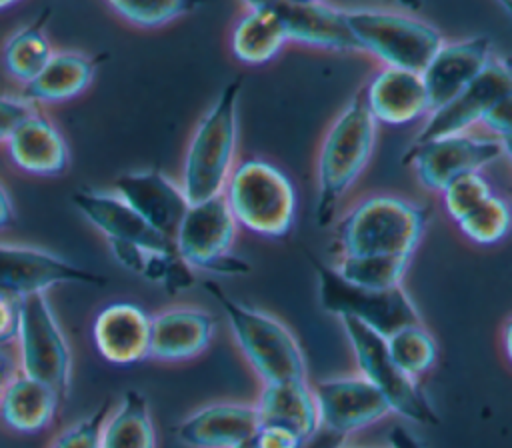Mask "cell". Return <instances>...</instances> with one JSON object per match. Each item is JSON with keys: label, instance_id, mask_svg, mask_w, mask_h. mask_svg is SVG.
<instances>
[{"label": "cell", "instance_id": "cell-1", "mask_svg": "<svg viewBox=\"0 0 512 448\" xmlns=\"http://www.w3.org/2000/svg\"><path fill=\"white\" fill-rule=\"evenodd\" d=\"M378 124L372 118L362 88L340 110L326 130L316 158V220L320 226L332 222L342 198L366 170Z\"/></svg>", "mask_w": 512, "mask_h": 448}, {"label": "cell", "instance_id": "cell-2", "mask_svg": "<svg viewBox=\"0 0 512 448\" xmlns=\"http://www.w3.org/2000/svg\"><path fill=\"white\" fill-rule=\"evenodd\" d=\"M430 218L428 206L396 194H372L356 202L336 224L342 256L410 258Z\"/></svg>", "mask_w": 512, "mask_h": 448}, {"label": "cell", "instance_id": "cell-3", "mask_svg": "<svg viewBox=\"0 0 512 448\" xmlns=\"http://www.w3.org/2000/svg\"><path fill=\"white\" fill-rule=\"evenodd\" d=\"M242 78L230 80L198 120L182 160L180 186L190 204L220 196L236 166Z\"/></svg>", "mask_w": 512, "mask_h": 448}, {"label": "cell", "instance_id": "cell-4", "mask_svg": "<svg viewBox=\"0 0 512 448\" xmlns=\"http://www.w3.org/2000/svg\"><path fill=\"white\" fill-rule=\"evenodd\" d=\"M222 196L238 228L274 240L288 236L294 228L296 188L290 176L270 160H238Z\"/></svg>", "mask_w": 512, "mask_h": 448}, {"label": "cell", "instance_id": "cell-5", "mask_svg": "<svg viewBox=\"0 0 512 448\" xmlns=\"http://www.w3.org/2000/svg\"><path fill=\"white\" fill-rule=\"evenodd\" d=\"M204 288L220 304L234 342L264 384L306 380L304 352L284 322L268 312L240 304L216 282L208 280Z\"/></svg>", "mask_w": 512, "mask_h": 448}, {"label": "cell", "instance_id": "cell-6", "mask_svg": "<svg viewBox=\"0 0 512 448\" xmlns=\"http://www.w3.org/2000/svg\"><path fill=\"white\" fill-rule=\"evenodd\" d=\"M12 350L18 372L50 386L62 400L68 396L74 356L46 292L20 300V320Z\"/></svg>", "mask_w": 512, "mask_h": 448}, {"label": "cell", "instance_id": "cell-7", "mask_svg": "<svg viewBox=\"0 0 512 448\" xmlns=\"http://www.w3.org/2000/svg\"><path fill=\"white\" fill-rule=\"evenodd\" d=\"M346 20L356 48L390 68L420 74L444 44L432 24L392 10L354 8Z\"/></svg>", "mask_w": 512, "mask_h": 448}, {"label": "cell", "instance_id": "cell-8", "mask_svg": "<svg viewBox=\"0 0 512 448\" xmlns=\"http://www.w3.org/2000/svg\"><path fill=\"white\" fill-rule=\"evenodd\" d=\"M316 270L318 282V300L324 312L338 318H354L388 338L400 328L422 324L420 312L404 290V286L392 290H366L348 284L334 266L310 258Z\"/></svg>", "mask_w": 512, "mask_h": 448}, {"label": "cell", "instance_id": "cell-9", "mask_svg": "<svg viewBox=\"0 0 512 448\" xmlns=\"http://www.w3.org/2000/svg\"><path fill=\"white\" fill-rule=\"evenodd\" d=\"M360 376L380 390L392 412L416 424H438V414L418 380L390 356L386 338L354 318H340Z\"/></svg>", "mask_w": 512, "mask_h": 448}, {"label": "cell", "instance_id": "cell-10", "mask_svg": "<svg viewBox=\"0 0 512 448\" xmlns=\"http://www.w3.org/2000/svg\"><path fill=\"white\" fill-rule=\"evenodd\" d=\"M238 224L224 200L214 196L190 204L172 238L178 256L198 272L244 274L250 266L232 256Z\"/></svg>", "mask_w": 512, "mask_h": 448}, {"label": "cell", "instance_id": "cell-11", "mask_svg": "<svg viewBox=\"0 0 512 448\" xmlns=\"http://www.w3.org/2000/svg\"><path fill=\"white\" fill-rule=\"evenodd\" d=\"M502 156L498 138H480L466 132L412 142L404 162L412 166L426 190L440 194L452 180L470 172H482V168Z\"/></svg>", "mask_w": 512, "mask_h": 448}, {"label": "cell", "instance_id": "cell-12", "mask_svg": "<svg viewBox=\"0 0 512 448\" xmlns=\"http://www.w3.org/2000/svg\"><path fill=\"white\" fill-rule=\"evenodd\" d=\"M106 278L38 246L0 242V292L22 300L58 284H104Z\"/></svg>", "mask_w": 512, "mask_h": 448}, {"label": "cell", "instance_id": "cell-13", "mask_svg": "<svg viewBox=\"0 0 512 448\" xmlns=\"http://www.w3.org/2000/svg\"><path fill=\"white\" fill-rule=\"evenodd\" d=\"M512 92V60L490 58L486 68L454 100L432 110L414 142L466 134L484 114Z\"/></svg>", "mask_w": 512, "mask_h": 448}, {"label": "cell", "instance_id": "cell-14", "mask_svg": "<svg viewBox=\"0 0 512 448\" xmlns=\"http://www.w3.org/2000/svg\"><path fill=\"white\" fill-rule=\"evenodd\" d=\"M320 430L348 436L392 414L386 398L360 374L320 380L312 386Z\"/></svg>", "mask_w": 512, "mask_h": 448}, {"label": "cell", "instance_id": "cell-15", "mask_svg": "<svg viewBox=\"0 0 512 448\" xmlns=\"http://www.w3.org/2000/svg\"><path fill=\"white\" fill-rule=\"evenodd\" d=\"M150 318L140 304L114 300L92 318L90 336L102 360L114 366H134L150 356Z\"/></svg>", "mask_w": 512, "mask_h": 448}, {"label": "cell", "instance_id": "cell-16", "mask_svg": "<svg viewBox=\"0 0 512 448\" xmlns=\"http://www.w3.org/2000/svg\"><path fill=\"white\" fill-rule=\"evenodd\" d=\"M112 192L118 194L150 228L174 238L190 202L180 186L160 170H136L120 174Z\"/></svg>", "mask_w": 512, "mask_h": 448}, {"label": "cell", "instance_id": "cell-17", "mask_svg": "<svg viewBox=\"0 0 512 448\" xmlns=\"http://www.w3.org/2000/svg\"><path fill=\"white\" fill-rule=\"evenodd\" d=\"M216 334L214 316L198 306H168L150 318V356L162 364H180L208 350Z\"/></svg>", "mask_w": 512, "mask_h": 448}, {"label": "cell", "instance_id": "cell-18", "mask_svg": "<svg viewBox=\"0 0 512 448\" xmlns=\"http://www.w3.org/2000/svg\"><path fill=\"white\" fill-rule=\"evenodd\" d=\"M258 428L254 404L220 400L184 416L174 426V436L186 448H236Z\"/></svg>", "mask_w": 512, "mask_h": 448}, {"label": "cell", "instance_id": "cell-19", "mask_svg": "<svg viewBox=\"0 0 512 448\" xmlns=\"http://www.w3.org/2000/svg\"><path fill=\"white\" fill-rule=\"evenodd\" d=\"M490 38L472 36L444 42L420 72L430 108L436 110L454 100L490 62Z\"/></svg>", "mask_w": 512, "mask_h": 448}, {"label": "cell", "instance_id": "cell-20", "mask_svg": "<svg viewBox=\"0 0 512 448\" xmlns=\"http://www.w3.org/2000/svg\"><path fill=\"white\" fill-rule=\"evenodd\" d=\"M376 124L408 126L432 112L424 80L418 72L382 66L362 88Z\"/></svg>", "mask_w": 512, "mask_h": 448}, {"label": "cell", "instance_id": "cell-21", "mask_svg": "<svg viewBox=\"0 0 512 448\" xmlns=\"http://www.w3.org/2000/svg\"><path fill=\"white\" fill-rule=\"evenodd\" d=\"M72 204L80 216L92 224L106 240L132 242L148 250H176L174 242L150 228L118 194L112 190H76Z\"/></svg>", "mask_w": 512, "mask_h": 448}, {"label": "cell", "instance_id": "cell-22", "mask_svg": "<svg viewBox=\"0 0 512 448\" xmlns=\"http://www.w3.org/2000/svg\"><path fill=\"white\" fill-rule=\"evenodd\" d=\"M10 164L30 176H58L70 164V150L56 122L38 108L4 142Z\"/></svg>", "mask_w": 512, "mask_h": 448}, {"label": "cell", "instance_id": "cell-23", "mask_svg": "<svg viewBox=\"0 0 512 448\" xmlns=\"http://www.w3.org/2000/svg\"><path fill=\"white\" fill-rule=\"evenodd\" d=\"M270 6L288 42L336 52L358 50L344 8L326 2H270Z\"/></svg>", "mask_w": 512, "mask_h": 448}, {"label": "cell", "instance_id": "cell-24", "mask_svg": "<svg viewBox=\"0 0 512 448\" xmlns=\"http://www.w3.org/2000/svg\"><path fill=\"white\" fill-rule=\"evenodd\" d=\"M60 402L50 386L16 370L0 392V424L22 436L42 434L52 428Z\"/></svg>", "mask_w": 512, "mask_h": 448}, {"label": "cell", "instance_id": "cell-25", "mask_svg": "<svg viewBox=\"0 0 512 448\" xmlns=\"http://www.w3.org/2000/svg\"><path fill=\"white\" fill-rule=\"evenodd\" d=\"M254 406L260 426H278L302 440L312 438L320 430L316 398L308 380L264 384Z\"/></svg>", "mask_w": 512, "mask_h": 448}, {"label": "cell", "instance_id": "cell-26", "mask_svg": "<svg viewBox=\"0 0 512 448\" xmlns=\"http://www.w3.org/2000/svg\"><path fill=\"white\" fill-rule=\"evenodd\" d=\"M96 60L80 50H54L48 64L20 92L32 106L64 104L84 94L96 76Z\"/></svg>", "mask_w": 512, "mask_h": 448}, {"label": "cell", "instance_id": "cell-27", "mask_svg": "<svg viewBox=\"0 0 512 448\" xmlns=\"http://www.w3.org/2000/svg\"><path fill=\"white\" fill-rule=\"evenodd\" d=\"M288 38L270 2L244 4V12L232 26L230 52L248 66H262L274 60Z\"/></svg>", "mask_w": 512, "mask_h": 448}, {"label": "cell", "instance_id": "cell-28", "mask_svg": "<svg viewBox=\"0 0 512 448\" xmlns=\"http://www.w3.org/2000/svg\"><path fill=\"white\" fill-rule=\"evenodd\" d=\"M100 448H158V434L148 398L138 390H126L108 410Z\"/></svg>", "mask_w": 512, "mask_h": 448}, {"label": "cell", "instance_id": "cell-29", "mask_svg": "<svg viewBox=\"0 0 512 448\" xmlns=\"http://www.w3.org/2000/svg\"><path fill=\"white\" fill-rule=\"evenodd\" d=\"M48 18L50 8H44L36 20L16 28L2 44V68L22 88L38 76L54 54V46L46 32Z\"/></svg>", "mask_w": 512, "mask_h": 448}, {"label": "cell", "instance_id": "cell-30", "mask_svg": "<svg viewBox=\"0 0 512 448\" xmlns=\"http://www.w3.org/2000/svg\"><path fill=\"white\" fill-rule=\"evenodd\" d=\"M410 258L398 256H342L336 272L348 284L366 290H392L402 286Z\"/></svg>", "mask_w": 512, "mask_h": 448}, {"label": "cell", "instance_id": "cell-31", "mask_svg": "<svg viewBox=\"0 0 512 448\" xmlns=\"http://www.w3.org/2000/svg\"><path fill=\"white\" fill-rule=\"evenodd\" d=\"M456 226L474 244H498L512 230V206L504 196L494 192L478 208L458 220Z\"/></svg>", "mask_w": 512, "mask_h": 448}, {"label": "cell", "instance_id": "cell-32", "mask_svg": "<svg viewBox=\"0 0 512 448\" xmlns=\"http://www.w3.org/2000/svg\"><path fill=\"white\" fill-rule=\"evenodd\" d=\"M388 352L392 360L412 378L426 374L438 356L436 342L432 334L424 328V324H412L400 328L392 336L386 338Z\"/></svg>", "mask_w": 512, "mask_h": 448}, {"label": "cell", "instance_id": "cell-33", "mask_svg": "<svg viewBox=\"0 0 512 448\" xmlns=\"http://www.w3.org/2000/svg\"><path fill=\"white\" fill-rule=\"evenodd\" d=\"M108 10L114 12L122 22L134 28H162L196 8L192 2H126L112 0L106 2Z\"/></svg>", "mask_w": 512, "mask_h": 448}, {"label": "cell", "instance_id": "cell-34", "mask_svg": "<svg viewBox=\"0 0 512 448\" xmlns=\"http://www.w3.org/2000/svg\"><path fill=\"white\" fill-rule=\"evenodd\" d=\"M494 194L490 180L482 172H470L452 180L442 192V206L446 214L458 222L474 208H478L488 196Z\"/></svg>", "mask_w": 512, "mask_h": 448}, {"label": "cell", "instance_id": "cell-35", "mask_svg": "<svg viewBox=\"0 0 512 448\" xmlns=\"http://www.w3.org/2000/svg\"><path fill=\"white\" fill-rule=\"evenodd\" d=\"M110 408L112 400H104L92 412L56 432L46 448H100V432Z\"/></svg>", "mask_w": 512, "mask_h": 448}, {"label": "cell", "instance_id": "cell-36", "mask_svg": "<svg viewBox=\"0 0 512 448\" xmlns=\"http://www.w3.org/2000/svg\"><path fill=\"white\" fill-rule=\"evenodd\" d=\"M36 110L20 94H0V144H4L16 126Z\"/></svg>", "mask_w": 512, "mask_h": 448}, {"label": "cell", "instance_id": "cell-37", "mask_svg": "<svg viewBox=\"0 0 512 448\" xmlns=\"http://www.w3.org/2000/svg\"><path fill=\"white\" fill-rule=\"evenodd\" d=\"M498 140L512 138V92L498 100L480 120Z\"/></svg>", "mask_w": 512, "mask_h": 448}, {"label": "cell", "instance_id": "cell-38", "mask_svg": "<svg viewBox=\"0 0 512 448\" xmlns=\"http://www.w3.org/2000/svg\"><path fill=\"white\" fill-rule=\"evenodd\" d=\"M250 442L254 448H304L306 444L300 436L278 426H260L250 436Z\"/></svg>", "mask_w": 512, "mask_h": 448}, {"label": "cell", "instance_id": "cell-39", "mask_svg": "<svg viewBox=\"0 0 512 448\" xmlns=\"http://www.w3.org/2000/svg\"><path fill=\"white\" fill-rule=\"evenodd\" d=\"M20 300L0 292V348H12L18 332Z\"/></svg>", "mask_w": 512, "mask_h": 448}, {"label": "cell", "instance_id": "cell-40", "mask_svg": "<svg viewBox=\"0 0 512 448\" xmlns=\"http://www.w3.org/2000/svg\"><path fill=\"white\" fill-rule=\"evenodd\" d=\"M346 438L328 430H318L312 438L306 440L304 448H344Z\"/></svg>", "mask_w": 512, "mask_h": 448}, {"label": "cell", "instance_id": "cell-41", "mask_svg": "<svg viewBox=\"0 0 512 448\" xmlns=\"http://www.w3.org/2000/svg\"><path fill=\"white\" fill-rule=\"evenodd\" d=\"M14 218H16V210H14L12 198L6 186L0 182V232L8 230L14 224Z\"/></svg>", "mask_w": 512, "mask_h": 448}, {"label": "cell", "instance_id": "cell-42", "mask_svg": "<svg viewBox=\"0 0 512 448\" xmlns=\"http://www.w3.org/2000/svg\"><path fill=\"white\" fill-rule=\"evenodd\" d=\"M388 440L392 448H424L422 442L414 434H410L404 426H394Z\"/></svg>", "mask_w": 512, "mask_h": 448}, {"label": "cell", "instance_id": "cell-43", "mask_svg": "<svg viewBox=\"0 0 512 448\" xmlns=\"http://www.w3.org/2000/svg\"><path fill=\"white\" fill-rule=\"evenodd\" d=\"M16 358H14V350L12 348H0V392L4 388V384L8 382V378L16 372Z\"/></svg>", "mask_w": 512, "mask_h": 448}, {"label": "cell", "instance_id": "cell-44", "mask_svg": "<svg viewBox=\"0 0 512 448\" xmlns=\"http://www.w3.org/2000/svg\"><path fill=\"white\" fill-rule=\"evenodd\" d=\"M502 344H504V352H506V358L510 360L512 364V318L506 322L504 326V332H502Z\"/></svg>", "mask_w": 512, "mask_h": 448}, {"label": "cell", "instance_id": "cell-45", "mask_svg": "<svg viewBox=\"0 0 512 448\" xmlns=\"http://www.w3.org/2000/svg\"><path fill=\"white\" fill-rule=\"evenodd\" d=\"M500 144H502V152H504V156L510 160V164H512V138H504V140H500Z\"/></svg>", "mask_w": 512, "mask_h": 448}, {"label": "cell", "instance_id": "cell-46", "mask_svg": "<svg viewBox=\"0 0 512 448\" xmlns=\"http://www.w3.org/2000/svg\"><path fill=\"white\" fill-rule=\"evenodd\" d=\"M12 6H16V2H4V0H0V12H2V10H8V8H12Z\"/></svg>", "mask_w": 512, "mask_h": 448}, {"label": "cell", "instance_id": "cell-47", "mask_svg": "<svg viewBox=\"0 0 512 448\" xmlns=\"http://www.w3.org/2000/svg\"><path fill=\"white\" fill-rule=\"evenodd\" d=\"M504 8H506V10H510V12H512V4H504Z\"/></svg>", "mask_w": 512, "mask_h": 448}]
</instances>
